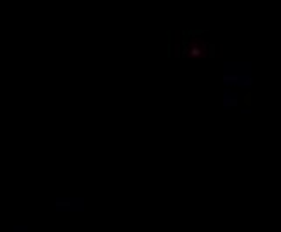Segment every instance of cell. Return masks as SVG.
Here are the masks:
<instances>
[{
  "instance_id": "3957f363",
  "label": "cell",
  "mask_w": 281,
  "mask_h": 232,
  "mask_svg": "<svg viewBox=\"0 0 281 232\" xmlns=\"http://www.w3.org/2000/svg\"><path fill=\"white\" fill-rule=\"evenodd\" d=\"M208 30H190V28H184L182 30V35L184 37H197L201 33H206Z\"/></svg>"
},
{
  "instance_id": "5b68a950",
  "label": "cell",
  "mask_w": 281,
  "mask_h": 232,
  "mask_svg": "<svg viewBox=\"0 0 281 232\" xmlns=\"http://www.w3.org/2000/svg\"><path fill=\"white\" fill-rule=\"evenodd\" d=\"M245 101H246V105H252V93H248L245 96Z\"/></svg>"
},
{
  "instance_id": "7a4b0ae2",
  "label": "cell",
  "mask_w": 281,
  "mask_h": 232,
  "mask_svg": "<svg viewBox=\"0 0 281 232\" xmlns=\"http://www.w3.org/2000/svg\"><path fill=\"white\" fill-rule=\"evenodd\" d=\"M204 47L199 46V44H194L190 46V58H197V56H204Z\"/></svg>"
},
{
  "instance_id": "277c9868",
  "label": "cell",
  "mask_w": 281,
  "mask_h": 232,
  "mask_svg": "<svg viewBox=\"0 0 281 232\" xmlns=\"http://www.w3.org/2000/svg\"><path fill=\"white\" fill-rule=\"evenodd\" d=\"M166 37H168V58H171V30L166 32Z\"/></svg>"
},
{
  "instance_id": "6da1fadb",
  "label": "cell",
  "mask_w": 281,
  "mask_h": 232,
  "mask_svg": "<svg viewBox=\"0 0 281 232\" xmlns=\"http://www.w3.org/2000/svg\"><path fill=\"white\" fill-rule=\"evenodd\" d=\"M222 105H224L225 108H227V107H238L239 100H238V96H234V94H231L227 89H225L224 91V103H222Z\"/></svg>"
}]
</instances>
